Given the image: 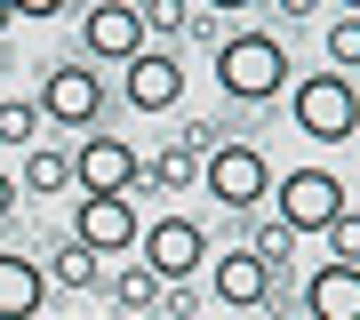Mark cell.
Here are the masks:
<instances>
[{"instance_id": "ba28073f", "label": "cell", "mask_w": 360, "mask_h": 320, "mask_svg": "<svg viewBox=\"0 0 360 320\" xmlns=\"http://www.w3.org/2000/svg\"><path fill=\"white\" fill-rule=\"evenodd\" d=\"M136 248H144V264H153L160 281H193V272L208 264V232L193 217H160L153 232H136Z\"/></svg>"}, {"instance_id": "cb8c5ba5", "label": "cell", "mask_w": 360, "mask_h": 320, "mask_svg": "<svg viewBox=\"0 0 360 320\" xmlns=\"http://www.w3.org/2000/svg\"><path fill=\"white\" fill-rule=\"evenodd\" d=\"M8 208H16V177L0 168V224H8Z\"/></svg>"}, {"instance_id": "8992f818", "label": "cell", "mask_w": 360, "mask_h": 320, "mask_svg": "<svg viewBox=\"0 0 360 320\" xmlns=\"http://www.w3.org/2000/svg\"><path fill=\"white\" fill-rule=\"evenodd\" d=\"M336 208H345V177H328V168H288L281 177V224L304 241V232H328Z\"/></svg>"}, {"instance_id": "f1b7e54d", "label": "cell", "mask_w": 360, "mask_h": 320, "mask_svg": "<svg viewBox=\"0 0 360 320\" xmlns=\"http://www.w3.org/2000/svg\"><path fill=\"white\" fill-rule=\"evenodd\" d=\"M153 320H160V312H153Z\"/></svg>"}, {"instance_id": "ffe728a7", "label": "cell", "mask_w": 360, "mask_h": 320, "mask_svg": "<svg viewBox=\"0 0 360 320\" xmlns=\"http://www.w3.org/2000/svg\"><path fill=\"white\" fill-rule=\"evenodd\" d=\"M136 16H144V32H160V40L193 32V8H184V0H136Z\"/></svg>"}, {"instance_id": "8fae6325", "label": "cell", "mask_w": 360, "mask_h": 320, "mask_svg": "<svg viewBox=\"0 0 360 320\" xmlns=\"http://www.w3.org/2000/svg\"><path fill=\"white\" fill-rule=\"evenodd\" d=\"M304 320H360V264H321L304 281Z\"/></svg>"}, {"instance_id": "2e32d148", "label": "cell", "mask_w": 360, "mask_h": 320, "mask_svg": "<svg viewBox=\"0 0 360 320\" xmlns=\"http://www.w3.org/2000/svg\"><path fill=\"white\" fill-rule=\"evenodd\" d=\"M153 184H160V192H184V184H200V153H193L184 136H168L160 153H153Z\"/></svg>"}, {"instance_id": "ac0fdd59", "label": "cell", "mask_w": 360, "mask_h": 320, "mask_svg": "<svg viewBox=\"0 0 360 320\" xmlns=\"http://www.w3.org/2000/svg\"><path fill=\"white\" fill-rule=\"evenodd\" d=\"M0 144H8V153H32V144H40V104L32 96H8V104H0Z\"/></svg>"}, {"instance_id": "7c38bea8", "label": "cell", "mask_w": 360, "mask_h": 320, "mask_svg": "<svg viewBox=\"0 0 360 320\" xmlns=\"http://www.w3.org/2000/svg\"><path fill=\"white\" fill-rule=\"evenodd\" d=\"M217 305H232V312L272 305V272H264L248 248H224V256H217Z\"/></svg>"}, {"instance_id": "30bf717a", "label": "cell", "mask_w": 360, "mask_h": 320, "mask_svg": "<svg viewBox=\"0 0 360 320\" xmlns=\"http://www.w3.org/2000/svg\"><path fill=\"white\" fill-rule=\"evenodd\" d=\"M129 104H136V113H168V104H184V64L144 40V49L129 56Z\"/></svg>"}, {"instance_id": "9a60e30c", "label": "cell", "mask_w": 360, "mask_h": 320, "mask_svg": "<svg viewBox=\"0 0 360 320\" xmlns=\"http://www.w3.org/2000/svg\"><path fill=\"white\" fill-rule=\"evenodd\" d=\"M248 256H257V264L272 272V281H288V256H296V232H288L281 217H264L257 232H248Z\"/></svg>"}, {"instance_id": "83f0119b", "label": "cell", "mask_w": 360, "mask_h": 320, "mask_svg": "<svg viewBox=\"0 0 360 320\" xmlns=\"http://www.w3.org/2000/svg\"><path fill=\"white\" fill-rule=\"evenodd\" d=\"M345 8H352V16H360V0H345Z\"/></svg>"}, {"instance_id": "6da1fadb", "label": "cell", "mask_w": 360, "mask_h": 320, "mask_svg": "<svg viewBox=\"0 0 360 320\" xmlns=\"http://www.w3.org/2000/svg\"><path fill=\"white\" fill-rule=\"evenodd\" d=\"M217 89L232 96V104H272L288 89V49L272 32H232V40H217Z\"/></svg>"}, {"instance_id": "52a82bcc", "label": "cell", "mask_w": 360, "mask_h": 320, "mask_svg": "<svg viewBox=\"0 0 360 320\" xmlns=\"http://www.w3.org/2000/svg\"><path fill=\"white\" fill-rule=\"evenodd\" d=\"M72 184H80V192H136V184H144V160H136L129 136H80Z\"/></svg>"}, {"instance_id": "44dd1931", "label": "cell", "mask_w": 360, "mask_h": 320, "mask_svg": "<svg viewBox=\"0 0 360 320\" xmlns=\"http://www.w3.org/2000/svg\"><path fill=\"white\" fill-rule=\"evenodd\" d=\"M321 241H328V264H360V208H336V224Z\"/></svg>"}, {"instance_id": "5b68a950", "label": "cell", "mask_w": 360, "mask_h": 320, "mask_svg": "<svg viewBox=\"0 0 360 320\" xmlns=\"http://www.w3.org/2000/svg\"><path fill=\"white\" fill-rule=\"evenodd\" d=\"M32 104H40V120L80 128V136H89L96 113H104V80H96V64H89V56H80V64H49V89H40Z\"/></svg>"}, {"instance_id": "9c48e42d", "label": "cell", "mask_w": 360, "mask_h": 320, "mask_svg": "<svg viewBox=\"0 0 360 320\" xmlns=\"http://www.w3.org/2000/svg\"><path fill=\"white\" fill-rule=\"evenodd\" d=\"M136 49H144V16H136V0H89L80 56H96V64H129Z\"/></svg>"}, {"instance_id": "4316f807", "label": "cell", "mask_w": 360, "mask_h": 320, "mask_svg": "<svg viewBox=\"0 0 360 320\" xmlns=\"http://www.w3.org/2000/svg\"><path fill=\"white\" fill-rule=\"evenodd\" d=\"M8 25H16V8H8V0H0V32H8Z\"/></svg>"}, {"instance_id": "7402d4cb", "label": "cell", "mask_w": 360, "mask_h": 320, "mask_svg": "<svg viewBox=\"0 0 360 320\" xmlns=\"http://www.w3.org/2000/svg\"><path fill=\"white\" fill-rule=\"evenodd\" d=\"M328 64H360V16H352V8L328 25Z\"/></svg>"}, {"instance_id": "3957f363", "label": "cell", "mask_w": 360, "mask_h": 320, "mask_svg": "<svg viewBox=\"0 0 360 320\" xmlns=\"http://www.w3.org/2000/svg\"><path fill=\"white\" fill-rule=\"evenodd\" d=\"M200 192H217V208L248 217V208H257L264 192H272V160L257 153V144L224 136V144H208V153H200Z\"/></svg>"}, {"instance_id": "d6986e66", "label": "cell", "mask_w": 360, "mask_h": 320, "mask_svg": "<svg viewBox=\"0 0 360 320\" xmlns=\"http://www.w3.org/2000/svg\"><path fill=\"white\" fill-rule=\"evenodd\" d=\"M49 281H56V288H89V281H96V256L80 248V241H65V248L49 256Z\"/></svg>"}, {"instance_id": "5bb4252c", "label": "cell", "mask_w": 360, "mask_h": 320, "mask_svg": "<svg viewBox=\"0 0 360 320\" xmlns=\"http://www.w3.org/2000/svg\"><path fill=\"white\" fill-rule=\"evenodd\" d=\"M72 184V153H56V144H32L25 153V177H16V192H65Z\"/></svg>"}, {"instance_id": "603a6c76", "label": "cell", "mask_w": 360, "mask_h": 320, "mask_svg": "<svg viewBox=\"0 0 360 320\" xmlns=\"http://www.w3.org/2000/svg\"><path fill=\"white\" fill-rule=\"evenodd\" d=\"M8 8H16V16H32V25H40V16H56V8H65V0H8Z\"/></svg>"}, {"instance_id": "e0dca14e", "label": "cell", "mask_w": 360, "mask_h": 320, "mask_svg": "<svg viewBox=\"0 0 360 320\" xmlns=\"http://www.w3.org/2000/svg\"><path fill=\"white\" fill-rule=\"evenodd\" d=\"M160 288H168V281H160L153 264H144V256H136V264H120V281H112L120 312H153V305H160Z\"/></svg>"}, {"instance_id": "484cf974", "label": "cell", "mask_w": 360, "mask_h": 320, "mask_svg": "<svg viewBox=\"0 0 360 320\" xmlns=\"http://www.w3.org/2000/svg\"><path fill=\"white\" fill-rule=\"evenodd\" d=\"M312 8H321V0H281V16H312Z\"/></svg>"}, {"instance_id": "4fadbf2b", "label": "cell", "mask_w": 360, "mask_h": 320, "mask_svg": "<svg viewBox=\"0 0 360 320\" xmlns=\"http://www.w3.org/2000/svg\"><path fill=\"white\" fill-rule=\"evenodd\" d=\"M40 296H49V272L25 248H0V320H32Z\"/></svg>"}, {"instance_id": "277c9868", "label": "cell", "mask_w": 360, "mask_h": 320, "mask_svg": "<svg viewBox=\"0 0 360 320\" xmlns=\"http://www.w3.org/2000/svg\"><path fill=\"white\" fill-rule=\"evenodd\" d=\"M136 232H144V217H136L129 192H80V208H72V241L89 248V256H129Z\"/></svg>"}, {"instance_id": "d4e9b609", "label": "cell", "mask_w": 360, "mask_h": 320, "mask_svg": "<svg viewBox=\"0 0 360 320\" xmlns=\"http://www.w3.org/2000/svg\"><path fill=\"white\" fill-rule=\"evenodd\" d=\"M208 8H224V16H240V8H264V0H208Z\"/></svg>"}, {"instance_id": "7a4b0ae2", "label": "cell", "mask_w": 360, "mask_h": 320, "mask_svg": "<svg viewBox=\"0 0 360 320\" xmlns=\"http://www.w3.org/2000/svg\"><path fill=\"white\" fill-rule=\"evenodd\" d=\"M288 113L312 144H352L360 128V89L345 72H312V80H288Z\"/></svg>"}]
</instances>
